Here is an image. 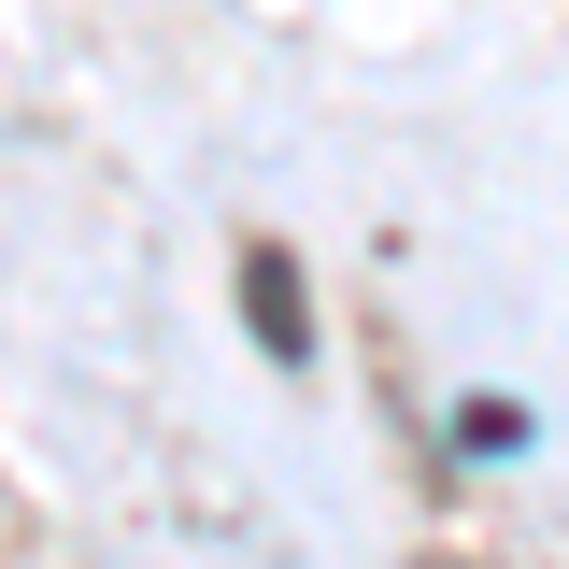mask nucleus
Wrapping results in <instances>:
<instances>
[{"mask_svg":"<svg viewBox=\"0 0 569 569\" xmlns=\"http://www.w3.org/2000/svg\"><path fill=\"white\" fill-rule=\"evenodd\" d=\"M242 284H257L242 313H257V342H271V356H299V342H313V313H299V271H284V257H257Z\"/></svg>","mask_w":569,"mask_h":569,"instance_id":"obj_1","label":"nucleus"}]
</instances>
